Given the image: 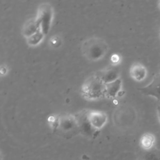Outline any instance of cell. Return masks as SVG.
Instances as JSON below:
<instances>
[{
    "mask_svg": "<svg viewBox=\"0 0 160 160\" xmlns=\"http://www.w3.org/2000/svg\"><path fill=\"white\" fill-rule=\"evenodd\" d=\"M81 93L87 99H98L106 96V84L96 75L89 78L81 87Z\"/></svg>",
    "mask_w": 160,
    "mask_h": 160,
    "instance_id": "obj_1",
    "label": "cell"
},
{
    "mask_svg": "<svg viewBox=\"0 0 160 160\" xmlns=\"http://www.w3.org/2000/svg\"><path fill=\"white\" fill-rule=\"evenodd\" d=\"M82 50L86 58L96 61L106 54L108 46L106 42L99 38H91L84 42Z\"/></svg>",
    "mask_w": 160,
    "mask_h": 160,
    "instance_id": "obj_2",
    "label": "cell"
},
{
    "mask_svg": "<svg viewBox=\"0 0 160 160\" xmlns=\"http://www.w3.org/2000/svg\"><path fill=\"white\" fill-rule=\"evenodd\" d=\"M52 9L50 5L44 4L39 7L37 18L40 22V29L46 34L48 32L52 19Z\"/></svg>",
    "mask_w": 160,
    "mask_h": 160,
    "instance_id": "obj_3",
    "label": "cell"
},
{
    "mask_svg": "<svg viewBox=\"0 0 160 160\" xmlns=\"http://www.w3.org/2000/svg\"><path fill=\"white\" fill-rule=\"evenodd\" d=\"M138 90L142 94L152 97L160 101V72L155 74L147 86L138 88Z\"/></svg>",
    "mask_w": 160,
    "mask_h": 160,
    "instance_id": "obj_4",
    "label": "cell"
},
{
    "mask_svg": "<svg viewBox=\"0 0 160 160\" xmlns=\"http://www.w3.org/2000/svg\"><path fill=\"white\" fill-rule=\"evenodd\" d=\"M87 118L92 128L95 130L101 129L107 121L106 114L101 111H90L88 112Z\"/></svg>",
    "mask_w": 160,
    "mask_h": 160,
    "instance_id": "obj_5",
    "label": "cell"
},
{
    "mask_svg": "<svg viewBox=\"0 0 160 160\" xmlns=\"http://www.w3.org/2000/svg\"><path fill=\"white\" fill-rule=\"evenodd\" d=\"M119 73L118 69L114 66H112L99 71L96 76L99 77L105 84H106L119 79Z\"/></svg>",
    "mask_w": 160,
    "mask_h": 160,
    "instance_id": "obj_6",
    "label": "cell"
},
{
    "mask_svg": "<svg viewBox=\"0 0 160 160\" xmlns=\"http://www.w3.org/2000/svg\"><path fill=\"white\" fill-rule=\"evenodd\" d=\"M130 75L135 81H141L147 75V69L144 65L136 62L133 64L130 68Z\"/></svg>",
    "mask_w": 160,
    "mask_h": 160,
    "instance_id": "obj_7",
    "label": "cell"
},
{
    "mask_svg": "<svg viewBox=\"0 0 160 160\" xmlns=\"http://www.w3.org/2000/svg\"><path fill=\"white\" fill-rule=\"evenodd\" d=\"M40 30V22L36 18L28 21L24 25L23 32L25 36L29 38Z\"/></svg>",
    "mask_w": 160,
    "mask_h": 160,
    "instance_id": "obj_8",
    "label": "cell"
},
{
    "mask_svg": "<svg viewBox=\"0 0 160 160\" xmlns=\"http://www.w3.org/2000/svg\"><path fill=\"white\" fill-rule=\"evenodd\" d=\"M121 88V81L118 79L114 81L106 84V96L114 98L120 91Z\"/></svg>",
    "mask_w": 160,
    "mask_h": 160,
    "instance_id": "obj_9",
    "label": "cell"
},
{
    "mask_svg": "<svg viewBox=\"0 0 160 160\" xmlns=\"http://www.w3.org/2000/svg\"><path fill=\"white\" fill-rule=\"evenodd\" d=\"M155 143V137L154 136L150 133L146 132L142 134L140 139V146L141 147L147 151L151 150L154 148V145Z\"/></svg>",
    "mask_w": 160,
    "mask_h": 160,
    "instance_id": "obj_10",
    "label": "cell"
},
{
    "mask_svg": "<svg viewBox=\"0 0 160 160\" xmlns=\"http://www.w3.org/2000/svg\"><path fill=\"white\" fill-rule=\"evenodd\" d=\"M144 160H160V149L152 148L147 151L144 156Z\"/></svg>",
    "mask_w": 160,
    "mask_h": 160,
    "instance_id": "obj_11",
    "label": "cell"
},
{
    "mask_svg": "<svg viewBox=\"0 0 160 160\" xmlns=\"http://www.w3.org/2000/svg\"><path fill=\"white\" fill-rule=\"evenodd\" d=\"M43 36H44V34L40 29L37 32H36L35 34H34L33 35L28 38V42L30 45H32V46L36 45L41 41V39L43 38Z\"/></svg>",
    "mask_w": 160,
    "mask_h": 160,
    "instance_id": "obj_12",
    "label": "cell"
},
{
    "mask_svg": "<svg viewBox=\"0 0 160 160\" xmlns=\"http://www.w3.org/2000/svg\"><path fill=\"white\" fill-rule=\"evenodd\" d=\"M111 59H112V61L113 62H117V61H119V56H118L117 54H114V55L112 56Z\"/></svg>",
    "mask_w": 160,
    "mask_h": 160,
    "instance_id": "obj_13",
    "label": "cell"
},
{
    "mask_svg": "<svg viewBox=\"0 0 160 160\" xmlns=\"http://www.w3.org/2000/svg\"><path fill=\"white\" fill-rule=\"evenodd\" d=\"M157 114H158V119L160 122V105H159L158 107H157Z\"/></svg>",
    "mask_w": 160,
    "mask_h": 160,
    "instance_id": "obj_14",
    "label": "cell"
},
{
    "mask_svg": "<svg viewBox=\"0 0 160 160\" xmlns=\"http://www.w3.org/2000/svg\"><path fill=\"white\" fill-rule=\"evenodd\" d=\"M158 6H159V8H160V1L158 2Z\"/></svg>",
    "mask_w": 160,
    "mask_h": 160,
    "instance_id": "obj_15",
    "label": "cell"
}]
</instances>
